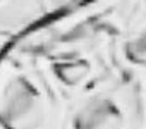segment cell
I'll list each match as a JSON object with an SVG mask.
<instances>
[{
	"mask_svg": "<svg viewBox=\"0 0 146 129\" xmlns=\"http://www.w3.org/2000/svg\"><path fill=\"white\" fill-rule=\"evenodd\" d=\"M65 103L33 60L0 59V129H58Z\"/></svg>",
	"mask_w": 146,
	"mask_h": 129,
	"instance_id": "6da1fadb",
	"label": "cell"
},
{
	"mask_svg": "<svg viewBox=\"0 0 146 129\" xmlns=\"http://www.w3.org/2000/svg\"><path fill=\"white\" fill-rule=\"evenodd\" d=\"M58 129H146V108L137 79L115 74L67 103Z\"/></svg>",
	"mask_w": 146,
	"mask_h": 129,
	"instance_id": "7a4b0ae2",
	"label": "cell"
},
{
	"mask_svg": "<svg viewBox=\"0 0 146 129\" xmlns=\"http://www.w3.org/2000/svg\"><path fill=\"white\" fill-rule=\"evenodd\" d=\"M110 43L112 40L81 41L48 52L33 62L55 95L67 105L119 74Z\"/></svg>",
	"mask_w": 146,
	"mask_h": 129,
	"instance_id": "3957f363",
	"label": "cell"
},
{
	"mask_svg": "<svg viewBox=\"0 0 146 129\" xmlns=\"http://www.w3.org/2000/svg\"><path fill=\"white\" fill-rule=\"evenodd\" d=\"M110 53L119 74L141 79L146 76V21L120 31L110 43Z\"/></svg>",
	"mask_w": 146,
	"mask_h": 129,
	"instance_id": "277c9868",
	"label": "cell"
},
{
	"mask_svg": "<svg viewBox=\"0 0 146 129\" xmlns=\"http://www.w3.org/2000/svg\"><path fill=\"white\" fill-rule=\"evenodd\" d=\"M45 17V0H0V31L14 38Z\"/></svg>",
	"mask_w": 146,
	"mask_h": 129,
	"instance_id": "5b68a950",
	"label": "cell"
},
{
	"mask_svg": "<svg viewBox=\"0 0 146 129\" xmlns=\"http://www.w3.org/2000/svg\"><path fill=\"white\" fill-rule=\"evenodd\" d=\"M119 19L122 31L146 21V0H117Z\"/></svg>",
	"mask_w": 146,
	"mask_h": 129,
	"instance_id": "8992f818",
	"label": "cell"
},
{
	"mask_svg": "<svg viewBox=\"0 0 146 129\" xmlns=\"http://www.w3.org/2000/svg\"><path fill=\"white\" fill-rule=\"evenodd\" d=\"M91 2V0H45V7H46V16H53V14H60L64 11L74 9L79 5H84Z\"/></svg>",
	"mask_w": 146,
	"mask_h": 129,
	"instance_id": "52a82bcc",
	"label": "cell"
},
{
	"mask_svg": "<svg viewBox=\"0 0 146 129\" xmlns=\"http://www.w3.org/2000/svg\"><path fill=\"white\" fill-rule=\"evenodd\" d=\"M12 41H14V36H11V35H7V33H2V31H0V59H2L4 53L9 50V47H11Z\"/></svg>",
	"mask_w": 146,
	"mask_h": 129,
	"instance_id": "ba28073f",
	"label": "cell"
},
{
	"mask_svg": "<svg viewBox=\"0 0 146 129\" xmlns=\"http://www.w3.org/2000/svg\"><path fill=\"white\" fill-rule=\"evenodd\" d=\"M139 83V90H141V96H143V102H144V108H146V76L137 79Z\"/></svg>",
	"mask_w": 146,
	"mask_h": 129,
	"instance_id": "9c48e42d",
	"label": "cell"
}]
</instances>
